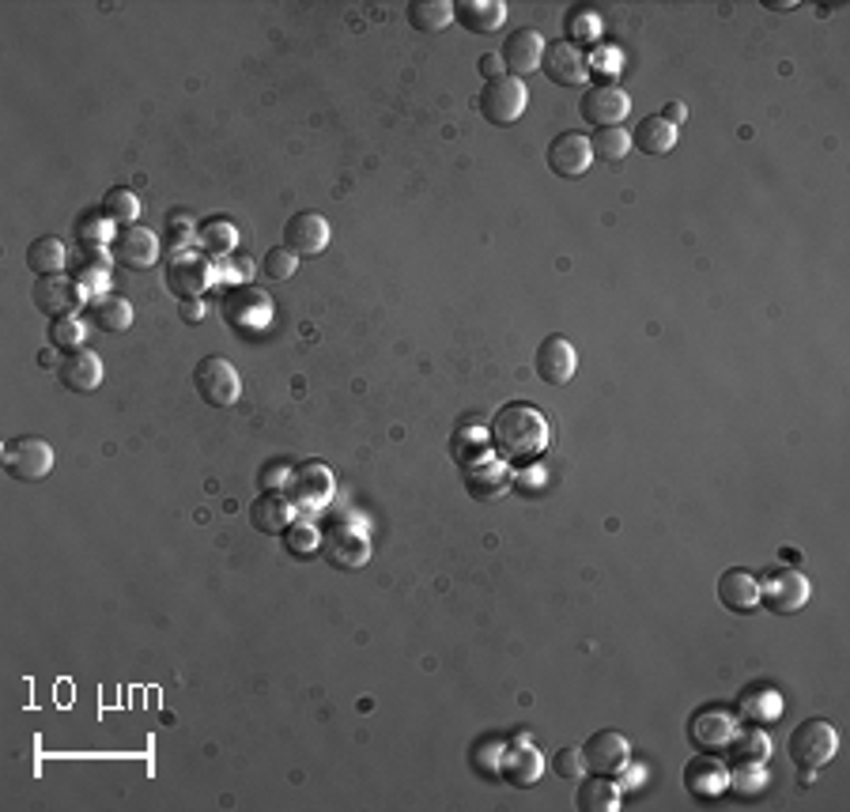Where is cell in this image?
<instances>
[{"label":"cell","instance_id":"obj_1","mask_svg":"<svg viewBox=\"0 0 850 812\" xmlns=\"http://www.w3.org/2000/svg\"><path fill=\"white\" fill-rule=\"evenodd\" d=\"M548 419L541 416L537 405H525V400H514V405H503L500 413L492 416V443L500 446L507 457H533L548 446Z\"/></svg>","mask_w":850,"mask_h":812},{"label":"cell","instance_id":"obj_2","mask_svg":"<svg viewBox=\"0 0 850 812\" xmlns=\"http://www.w3.org/2000/svg\"><path fill=\"white\" fill-rule=\"evenodd\" d=\"M836 749H839V737H836L832 722H824V719H805L794 733H790V744H787L794 768L805 771V775H813V771L824 768V763L836 756Z\"/></svg>","mask_w":850,"mask_h":812},{"label":"cell","instance_id":"obj_3","mask_svg":"<svg viewBox=\"0 0 850 812\" xmlns=\"http://www.w3.org/2000/svg\"><path fill=\"white\" fill-rule=\"evenodd\" d=\"M194 386L205 405L212 408H235L243 397V378H238L235 363L224 356H205L194 370Z\"/></svg>","mask_w":850,"mask_h":812},{"label":"cell","instance_id":"obj_4","mask_svg":"<svg viewBox=\"0 0 850 812\" xmlns=\"http://www.w3.org/2000/svg\"><path fill=\"white\" fill-rule=\"evenodd\" d=\"M0 462H4V473L12 481H23V484H34V481H46L53 469V446L46 438H34V435H19L12 443H4L0 450Z\"/></svg>","mask_w":850,"mask_h":812},{"label":"cell","instance_id":"obj_5","mask_svg":"<svg viewBox=\"0 0 850 812\" xmlns=\"http://www.w3.org/2000/svg\"><path fill=\"white\" fill-rule=\"evenodd\" d=\"M809 601V578L794 567H771L760 578V605H768L775 616H794Z\"/></svg>","mask_w":850,"mask_h":812},{"label":"cell","instance_id":"obj_6","mask_svg":"<svg viewBox=\"0 0 850 812\" xmlns=\"http://www.w3.org/2000/svg\"><path fill=\"white\" fill-rule=\"evenodd\" d=\"M525 107H530V88L525 80H514V76H500V80H488L481 91V113L492 121V126H514L522 118Z\"/></svg>","mask_w":850,"mask_h":812},{"label":"cell","instance_id":"obj_7","mask_svg":"<svg viewBox=\"0 0 850 812\" xmlns=\"http://www.w3.org/2000/svg\"><path fill=\"white\" fill-rule=\"evenodd\" d=\"M627 110H632V99L620 83H597L582 95V118L597 129H616L627 118Z\"/></svg>","mask_w":850,"mask_h":812},{"label":"cell","instance_id":"obj_8","mask_svg":"<svg viewBox=\"0 0 850 812\" xmlns=\"http://www.w3.org/2000/svg\"><path fill=\"white\" fill-rule=\"evenodd\" d=\"M594 162V151H590V137L579 129L560 132L548 145V170L560 178H582Z\"/></svg>","mask_w":850,"mask_h":812},{"label":"cell","instance_id":"obj_9","mask_svg":"<svg viewBox=\"0 0 850 812\" xmlns=\"http://www.w3.org/2000/svg\"><path fill=\"white\" fill-rule=\"evenodd\" d=\"M541 69L552 83H560V88H579V83H586L590 61L575 42H548L544 46Z\"/></svg>","mask_w":850,"mask_h":812},{"label":"cell","instance_id":"obj_10","mask_svg":"<svg viewBox=\"0 0 850 812\" xmlns=\"http://www.w3.org/2000/svg\"><path fill=\"white\" fill-rule=\"evenodd\" d=\"M322 552H326L333 567L356 571L370 560V541L363 537L359 529H352V525H329V529L322 533Z\"/></svg>","mask_w":850,"mask_h":812},{"label":"cell","instance_id":"obj_11","mask_svg":"<svg viewBox=\"0 0 850 812\" xmlns=\"http://www.w3.org/2000/svg\"><path fill=\"white\" fill-rule=\"evenodd\" d=\"M113 261H121L126 269H137L145 273L151 269V265L159 261V238L156 231H148V227H121L118 235H113Z\"/></svg>","mask_w":850,"mask_h":812},{"label":"cell","instance_id":"obj_12","mask_svg":"<svg viewBox=\"0 0 850 812\" xmlns=\"http://www.w3.org/2000/svg\"><path fill=\"white\" fill-rule=\"evenodd\" d=\"M627 737L616 730H601L586 744H582V760H586V771L594 775H620L627 763Z\"/></svg>","mask_w":850,"mask_h":812},{"label":"cell","instance_id":"obj_13","mask_svg":"<svg viewBox=\"0 0 850 812\" xmlns=\"http://www.w3.org/2000/svg\"><path fill=\"white\" fill-rule=\"evenodd\" d=\"M544 38L541 31H533V27H522V31H514L507 42H503V69H507V76H514V80H522V76L537 72L541 61H544Z\"/></svg>","mask_w":850,"mask_h":812},{"label":"cell","instance_id":"obj_14","mask_svg":"<svg viewBox=\"0 0 850 812\" xmlns=\"http://www.w3.org/2000/svg\"><path fill=\"white\" fill-rule=\"evenodd\" d=\"M288 499L299 506H310V511L326 506L333 499V473L322 462H307V465H299V469H291Z\"/></svg>","mask_w":850,"mask_h":812},{"label":"cell","instance_id":"obj_15","mask_svg":"<svg viewBox=\"0 0 850 812\" xmlns=\"http://www.w3.org/2000/svg\"><path fill=\"white\" fill-rule=\"evenodd\" d=\"M329 224L326 216L318 212H299L288 219V227H284V246L288 250H295L299 257H318L322 250L329 246Z\"/></svg>","mask_w":850,"mask_h":812},{"label":"cell","instance_id":"obj_16","mask_svg":"<svg viewBox=\"0 0 850 812\" xmlns=\"http://www.w3.org/2000/svg\"><path fill=\"white\" fill-rule=\"evenodd\" d=\"M579 370V348L567 337H548L537 348V375L548 386H567Z\"/></svg>","mask_w":850,"mask_h":812},{"label":"cell","instance_id":"obj_17","mask_svg":"<svg viewBox=\"0 0 850 812\" xmlns=\"http://www.w3.org/2000/svg\"><path fill=\"white\" fill-rule=\"evenodd\" d=\"M733 733H738V722H733L730 711H700L688 722V737L700 752H725Z\"/></svg>","mask_w":850,"mask_h":812},{"label":"cell","instance_id":"obj_18","mask_svg":"<svg viewBox=\"0 0 850 812\" xmlns=\"http://www.w3.org/2000/svg\"><path fill=\"white\" fill-rule=\"evenodd\" d=\"M212 280V269H208L205 257L197 254H175L167 265V288L178 295V299H197L200 291Z\"/></svg>","mask_w":850,"mask_h":812},{"label":"cell","instance_id":"obj_19","mask_svg":"<svg viewBox=\"0 0 850 812\" xmlns=\"http://www.w3.org/2000/svg\"><path fill=\"white\" fill-rule=\"evenodd\" d=\"M34 307L42 310L50 321L72 318L76 307H80V288H76L72 280H65V273L61 276H42V280L34 284Z\"/></svg>","mask_w":850,"mask_h":812},{"label":"cell","instance_id":"obj_20","mask_svg":"<svg viewBox=\"0 0 850 812\" xmlns=\"http://www.w3.org/2000/svg\"><path fill=\"white\" fill-rule=\"evenodd\" d=\"M719 601L738 616L757 613L760 608V578L752 575V571H744V567H730L719 578Z\"/></svg>","mask_w":850,"mask_h":812},{"label":"cell","instance_id":"obj_21","mask_svg":"<svg viewBox=\"0 0 850 812\" xmlns=\"http://www.w3.org/2000/svg\"><path fill=\"white\" fill-rule=\"evenodd\" d=\"M57 378L61 386H69L72 394H95L102 386V359L88 348H72L69 356L57 367Z\"/></svg>","mask_w":850,"mask_h":812},{"label":"cell","instance_id":"obj_22","mask_svg":"<svg viewBox=\"0 0 850 812\" xmlns=\"http://www.w3.org/2000/svg\"><path fill=\"white\" fill-rule=\"evenodd\" d=\"M224 314L231 318L235 329L246 333V329H265V325H269V318H273V307H269V299H265L261 291H254V288H235L231 295H227Z\"/></svg>","mask_w":850,"mask_h":812},{"label":"cell","instance_id":"obj_23","mask_svg":"<svg viewBox=\"0 0 850 812\" xmlns=\"http://www.w3.org/2000/svg\"><path fill=\"white\" fill-rule=\"evenodd\" d=\"M465 487H470L473 499H492V495H500L507 487V469H503L500 457L481 450L465 462Z\"/></svg>","mask_w":850,"mask_h":812},{"label":"cell","instance_id":"obj_24","mask_svg":"<svg viewBox=\"0 0 850 812\" xmlns=\"http://www.w3.org/2000/svg\"><path fill=\"white\" fill-rule=\"evenodd\" d=\"M250 525L265 537H276L291 525V499L284 492H261L250 503Z\"/></svg>","mask_w":850,"mask_h":812},{"label":"cell","instance_id":"obj_25","mask_svg":"<svg viewBox=\"0 0 850 812\" xmlns=\"http://www.w3.org/2000/svg\"><path fill=\"white\" fill-rule=\"evenodd\" d=\"M500 771H503V779H507L511 786H533V782L544 775V756L533 749L530 741H518V744H511V749L503 752Z\"/></svg>","mask_w":850,"mask_h":812},{"label":"cell","instance_id":"obj_26","mask_svg":"<svg viewBox=\"0 0 850 812\" xmlns=\"http://www.w3.org/2000/svg\"><path fill=\"white\" fill-rule=\"evenodd\" d=\"M454 19L473 34H492L507 23V4L503 0H462L454 4Z\"/></svg>","mask_w":850,"mask_h":812},{"label":"cell","instance_id":"obj_27","mask_svg":"<svg viewBox=\"0 0 850 812\" xmlns=\"http://www.w3.org/2000/svg\"><path fill=\"white\" fill-rule=\"evenodd\" d=\"M725 782H730V768L714 756H695L684 768V786L692 798H719L725 790Z\"/></svg>","mask_w":850,"mask_h":812},{"label":"cell","instance_id":"obj_28","mask_svg":"<svg viewBox=\"0 0 850 812\" xmlns=\"http://www.w3.org/2000/svg\"><path fill=\"white\" fill-rule=\"evenodd\" d=\"M575 805L582 812H616L620 809V786L613 775H590L579 782Z\"/></svg>","mask_w":850,"mask_h":812},{"label":"cell","instance_id":"obj_29","mask_svg":"<svg viewBox=\"0 0 850 812\" xmlns=\"http://www.w3.org/2000/svg\"><path fill=\"white\" fill-rule=\"evenodd\" d=\"M632 145H639V151H646V156H670L676 148V126H670L662 113L643 118L639 129L632 132Z\"/></svg>","mask_w":850,"mask_h":812},{"label":"cell","instance_id":"obj_30","mask_svg":"<svg viewBox=\"0 0 850 812\" xmlns=\"http://www.w3.org/2000/svg\"><path fill=\"white\" fill-rule=\"evenodd\" d=\"M27 265L38 273V276H61L65 265H69V246L61 238H34L31 250H27Z\"/></svg>","mask_w":850,"mask_h":812},{"label":"cell","instance_id":"obj_31","mask_svg":"<svg viewBox=\"0 0 850 812\" xmlns=\"http://www.w3.org/2000/svg\"><path fill=\"white\" fill-rule=\"evenodd\" d=\"M738 711H741L749 722H757V725H760V722H775L779 711H782V700H779L775 687L757 684V687H744V692H741Z\"/></svg>","mask_w":850,"mask_h":812},{"label":"cell","instance_id":"obj_32","mask_svg":"<svg viewBox=\"0 0 850 812\" xmlns=\"http://www.w3.org/2000/svg\"><path fill=\"white\" fill-rule=\"evenodd\" d=\"M408 23L424 34H435L454 23V4L451 0H413L408 4Z\"/></svg>","mask_w":850,"mask_h":812},{"label":"cell","instance_id":"obj_33","mask_svg":"<svg viewBox=\"0 0 850 812\" xmlns=\"http://www.w3.org/2000/svg\"><path fill=\"white\" fill-rule=\"evenodd\" d=\"M91 318L102 333H126L132 325V307L121 295H102L99 303H91Z\"/></svg>","mask_w":850,"mask_h":812},{"label":"cell","instance_id":"obj_34","mask_svg":"<svg viewBox=\"0 0 850 812\" xmlns=\"http://www.w3.org/2000/svg\"><path fill=\"white\" fill-rule=\"evenodd\" d=\"M632 132L627 129H597V137L590 140V151H594V159L609 162V167H616V162H624L627 156H632Z\"/></svg>","mask_w":850,"mask_h":812},{"label":"cell","instance_id":"obj_35","mask_svg":"<svg viewBox=\"0 0 850 812\" xmlns=\"http://www.w3.org/2000/svg\"><path fill=\"white\" fill-rule=\"evenodd\" d=\"M102 216L110 219V224H121V227H129V224H137V216H140V200H137V194L132 189H110L107 197H102Z\"/></svg>","mask_w":850,"mask_h":812},{"label":"cell","instance_id":"obj_36","mask_svg":"<svg viewBox=\"0 0 850 812\" xmlns=\"http://www.w3.org/2000/svg\"><path fill=\"white\" fill-rule=\"evenodd\" d=\"M284 548H288L295 560H310L314 552L322 548V533L314 529L310 522H291L288 529H284Z\"/></svg>","mask_w":850,"mask_h":812},{"label":"cell","instance_id":"obj_37","mask_svg":"<svg viewBox=\"0 0 850 812\" xmlns=\"http://www.w3.org/2000/svg\"><path fill=\"white\" fill-rule=\"evenodd\" d=\"M725 752L733 756V763H763V760H768V752H771V741L763 737L760 730L744 733V737L733 733V741L725 744Z\"/></svg>","mask_w":850,"mask_h":812},{"label":"cell","instance_id":"obj_38","mask_svg":"<svg viewBox=\"0 0 850 812\" xmlns=\"http://www.w3.org/2000/svg\"><path fill=\"white\" fill-rule=\"evenodd\" d=\"M265 276L269 280H291L295 276V269H299V254L295 250H288V246H273L269 254H265Z\"/></svg>","mask_w":850,"mask_h":812},{"label":"cell","instance_id":"obj_39","mask_svg":"<svg viewBox=\"0 0 850 812\" xmlns=\"http://www.w3.org/2000/svg\"><path fill=\"white\" fill-rule=\"evenodd\" d=\"M730 790H738V794H757V790L763 786V763H733L730 771V782H725Z\"/></svg>","mask_w":850,"mask_h":812},{"label":"cell","instance_id":"obj_40","mask_svg":"<svg viewBox=\"0 0 850 812\" xmlns=\"http://www.w3.org/2000/svg\"><path fill=\"white\" fill-rule=\"evenodd\" d=\"M552 771H556L560 779H582V775H586V760H582V749H575V744L560 749L556 756H552Z\"/></svg>","mask_w":850,"mask_h":812},{"label":"cell","instance_id":"obj_41","mask_svg":"<svg viewBox=\"0 0 850 812\" xmlns=\"http://www.w3.org/2000/svg\"><path fill=\"white\" fill-rule=\"evenodd\" d=\"M50 340H53V348H80L83 325L76 318H57V321H50Z\"/></svg>","mask_w":850,"mask_h":812},{"label":"cell","instance_id":"obj_42","mask_svg":"<svg viewBox=\"0 0 850 812\" xmlns=\"http://www.w3.org/2000/svg\"><path fill=\"white\" fill-rule=\"evenodd\" d=\"M231 242H235V227L227 224V219H219V224L212 219V224L205 227V246H208V250H212L216 257L231 250Z\"/></svg>","mask_w":850,"mask_h":812},{"label":"cell","instance_id":"obj_43","mask_svg":"<svg viewBox=\"0 0 850 812\" xmlns=\"http://www.w3.org/2000/svg\"><path fill=\"white\" fill-rule=\"evenodd\" d=\"M288 469H291V465H284V462L265 465V473H261V492H280V487L291 481Z\"/></svg>","mask_w":850,"mask_h":812},{"label":"cell","instance_id":"obj_44","mask_svg":"<svg viewBox=\"0 0 850 812\" xmlns=\"http://www.w3.org/2000/svg\"><path fill=\"white\" fill-rule=\"evenodd\" d=\"M567 31L579 34V38H594L597 34V23H594V16H590V12H575V16L567 19Z\"/></svg>","mask_w":850,"mask_h":812},{"label":"cell","instance_id":"obj_45","mask_svg":"<svg viewBox=\"0 0 850 812\" xmlns=\"http://www.w3.org/2000/svg\"><path fill=\"white\" fill-rule=\"evenodd\" d=\"M481 72L488 76V80H500V76H507V72H503V57L500 53H484L481 57Z\"/></svg>","mask_w":850,"mask_h":812},{"label":"cell","instance_id":"obj_46","mask_svg":"<svg viewBox=\"0 0 850 812\" xmlns=\"http://www.w3.org/2000/svg\"><path fill=\"white\" fill-rule=\"evenodd\" d=\"M181 318H186L189 325L205 321V303H200V299H181Z\"/></svg>","mask_w":850,"mask_h":812},{"label":"cell","instance_id":"obj_47","mask_svg":"<svg viewBox=\"0 0 850 812\" xmlns=\"http://www.w3.org/2000/svg\"><path fill=\"white\" fill-rule=\"evenodd\" d=\"M662 118L670 121V126H681V121L688 118V110H684V102H665V110H662Z\"/></svg>","mask_w":850,"mask_h":812},{"label":"cell","instance_id":"obj_48","mask_svg":"<svg viewBox=\"0 0 850 812\" xmlns=\"http://www.w3.org/2000/svg\"><path fill=\"white\" fill-rule=\"evenodd\" d=\"M771 8V12H790V8H798L794 4V0H779V4H768Z\"/></svg>","mask_w":850,"mask_h":812}]
</instances>
